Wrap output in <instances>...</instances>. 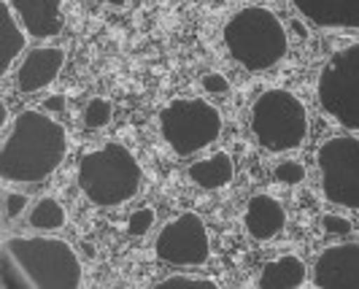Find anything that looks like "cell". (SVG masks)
I'll use <instances>...</instances> for the list:
<instances>
[{
	"label": "cell",
	"instance_id": "19",
	"mask_svg": "<svg viewBox=\"0 0 359 289\" xmlns=\"http://www.w3.org/2000/svg\"><path fill=\"white\" fill-rule=\"evenodd\" d=\"M114 119V106L106 98H92L84 109V127L87 130H103Z\"/></svg>",
	"mask_w": 359,
	"mask_h": 289
},
{
	"label": "cell",
	"instance_id": "4",
	"mask_svg": "<svg viewBox=\"0 0 359 289\" xmlns=\"http://www.w3.org/2000/svg\"><path fill=\"white\" fill-rule=\"evenodd\" d=\"M141 181H144V170L138 157L125 144H116V141H108L87 152L79 163V189L90 203L100 208L130 203L138 195Z\"/></svg>",
	"mask_w": 359,
	"mask_h": 289
},
{
	"label": "cell",
	"instance_id": "26",
	"mask_svg": "<svg viewBox=\"0 0 359 289\" xmlns=\"http://www.w3.org/2000/svg\"><path fill=\"white\" fill-rule=\"evenodd\" d=\"M43 109L46 111H62L65 109V98H62V95H54V98H49V100L43 103Z\"/></svg>",
	"mask_w": 359,
	"mask_h": 289
},
{
	"label": "cell",
	"instance_id": "17",
	"mask_svg": "<svg viewBox=\"0 0 359 289\" xmlns=\"http://www.w3.org/2000/svg\"><path fill=\"white\" fill-rule=\"evenodd\" d=\"M0 46H3V55H0V73H8L14 57L25 49V33L19 30V25L14 22V8L8 0L0 3Z\"/></svg>",
	"mask_w": 359,
	"mask_h": 289
},
{
	"label": "cell",
	"instance_id": "15",
	"mask_svg": "<svg viewBox=\"0 0 359 289\" xmlns=\"http://www.w3.org/2000/svg\"><path fill=\"white\" fill-rule=\"evenodd\" d=\"M308 278V268L300 257L284 254L278 260H270L257 276L259 289H300Z\"/></svg>",
	"mask_w": 359,
	"mask_h": 289
},
{
	"label": "cell",
	"instance_id": "25",
	"mask_svg": "<svg viewBox=\"0 0 359 289\" xmlns=\"http://www.w3.org/2000/svg\"><path fill=\"white\" fill-rule=\"evenodd\" d=\"M25 208H27V195H22V192H11V195H6V217L8 219H17L25 214Z\"/></svg>",
	"mask_w": 359,
	"mask_h": 289
},
{
	"label": "cell",
	"instance_id": "21",
	"mask_svg": "<svg viewBox=\"0 0 359 289\" xmlns=\"http://www.w3.org/2000/svg\"><path fill=\"white\" fill-rule=\"evenodd\" d=\"M151 227H154V208L151 206H141L127 217V233L133 238H144Z\"/></svg>",
	"mask_w": 359,
	"mask_h": 289
},
{
	"label": "cell",
	"instance_id": "20",
	"mask_svg": "<svg viewBox=\"0 0 359 289\" xmlns=\"http://www.w3.org/2000/svg\"><path fill=\"white\" fill-rule=\"evenodd\" d=\"M214 278H205V276H187V273H176V276H168L165 281L154 284V289H216Z\"/></svg>",
	"mask_w": 359,
	"mask_h": 289
},
{
	"label": "cell",
	"instance_id": "18",
	"mask_svg": "<svg viewBox=\"0 0 359 289\" xmlns=\"http://www.w3.org/2000/svg\"><path fill=\"white\" fill-rule=\"evenodd\" d=\"M30 227L33 230H43V233H52V230H62L68 214H65V206L57 198H41L36 200V206L30 208Z\"/></svg>",
	"mask_w": 359,
	"mask_h": 289
},
{
	"label": "cell",
	"instance_id": "10",
	"mask_svg": "<svg viewBox=\"0 0 359 289\" xmlns=\"http://www.w3.org/2000/svg\"><path fill=\"white\" fill-rule=\"evenodd\" d=\"M313 284L319 289H359V243L348 241L319 252Z\"/></svg>",
	"mask_w": 359,
	"mask_h": 289
},
{
	"label": "cell",
	"instance_id": "22",
	"mask_svg": "<svg viewBox=\"0 0 359 289\" xmlns=\"http://www.w3.org/2000/svg\"><path fill=\"white\" fill-rule=\"evenodd\" d=\"M273 176H276L278 184H287V187L303 184V181H306V165L297 163V160H284V163L276 165Z\"/></svg>",
	"mask_w": 359,
	"mask_h": 289
},
{
	"label": "cell",
	"instance_id": "13",
	"mask_svg": "<svg viewBox=\"0 0 359 289\" xmlns=\"http://www.w3.org/2000/svg\"><path fill=\"white\" fill-rule=\"evenodd\" d=\"M303 17L322 30H357L359 0H292Z\"/></svg>",
	"mask_w": 359,
	"mask_h": 289
},
{
	"label": "cell",
	"instance_id": "3",
	"mask_svg": "<svg viewBox=\"0 0 359 289\" xmlns=\"http://www.w3.org/2000/svg\"><path fill=\"white\" fill-rule=\"evenodd\" d=\"M224 46L241 68L252 73H265L276 68L289 52V36L284 22L265 6H243L227 19Z\"/></svg>",
	"mask_w": 359,
	"mask_h": 289
},
{
	"label": "cell",
	"instance_id": "11",
	"mask_svg": "<svg viewBox=\"0 0 359 289\" xmlns=\"http://www.w3.org/2000/svg\"><path fill=\"white\" fill-rule=\"evenodd\" d=\"M65 65V49L62 46H38L22 60L17 71V87L25 95L46 90L54 84V79L60 76Z\"/></svg>",
	"mask_w": 359,
	"mask_h": 289
},
{
	"label": "cell",
	"instance_id": "5",
	"mask_svg": "<svg viewBox=\"0 0 359 289\" xmlns=\"http://www.w3.org/2000/svg\"><path fill=\"white\" fill-rule=\"evenodd\" d=\"M252 133L268 152L300 149L308 135L306 103L289 90H265L252 103Z\"/></svg>",
	"mask_w": 359,
	"mask_h": 289
},
{
	"label": "cell",
	"instance_id": "7",
	"mask_svg": "<svg viewBox=\"0 0 359 289\" xmlns=\"http://www.w3.org/2000/svg\"><path fill=\"white\" fill-rule=\"evenodd\" d=\"M160 133L173 154H198L219 141L222 111L203 98H176L160 111Z\"/></svg>",
	"mask_w": 359,
	"mask_h": 289
},
{
	"label": "cell",
	"instance_id": "16",
	"mask_svg": "<svg viewBox=\"0 0 359 289\" xmlns=\"http://www.w3.org/2000/svg\"><path fill=\"white\" fill-rule=\"evenodd\" d=\"M187 173L200 189H224L235 176V160L230 152H214L211 157L189 165Z\"/></svg>",
	"mask_w": 359,
	"mask_h": 289
},
{
	"label": "cell",
	"instance_id": "1",
	"mask_svg": "<svg viewBox=\"0 0 359 289\" xmlns=\"http://www.w3.org/2000/svg\"><path fill=\"white\" fill-rule=\"evenodd\" d=\"M68 154V133L46 111L25 109L3 138L0 173L6 181L38 184L49 179Z\"/></svg>",
	"mask_w": 359,
	"mask_h": 289
},
{
	"label": "cell",
	"instance_id": "2",
	"mask_svg": "<svg viewBox=\"0 0 359 289\" xmlns=\"http://www.w3.org/2000/svg\"><path fill=\"white\" fill-rule=\"evenodd\" d=\"M3 289H79L81 260L62 238H6L0 246Z\"/></svg>",
	"mask_w": 359,
	"mask_h": 289
},
{
	"label": "cell",
	"instance_id": "27",
	"mask_svg": "<svg viewBox=\"0 0 359 289\" xmlns=\"http://www.w3.org/2000/svg\"><path fill=\"white\" fill-rule=\"evenodd\" d=\"M100 3H108V6H125L130 0H100Z\"/></svg>",
	"mask_w": 359,
	"mask_h": 289
},
{
	"label": "cell",
	"instance_id": "24",
	"mask_svg": "<svg viewBox=\"0 0 359 289\" xmlns=\"http://www.w3.org/2000/svg\"><path fill=\"white\" fill-rule=\"evenodd\" d=\"M322 227L327 235H338V238H346V235H351V222L346 217H338V214H324L322 217Z\"/></svg>",
	"mask_w": 359,
	"mask_h": 289
},
{
	"label": "cell",
	"instance_id": "8",
	"mask_svg": "<svg viewBox=\"0 0 359 289\" xmlns=\"http://www.w3.org/2000/svg\"><path fill=\"white\" fill-rule=\"evenodd\" d=\"M316 163L322 173V192L327 203L348 211H359V135H332L327 138Z\"/></svg>",
	"mask_w": 359,
	"mask_h": 289
},
{
	"label": "cell",
	"instance_id": "14",
	"mask_svg": "<svg viewBox=\"0 0 359 289\" xmlns=\"http://www.w3.org/2000/svg\"><path fill=\"white\" fill-rule=\"evenodd\" d=\"M243 227L254 241H273L287 227V211L273 195H252L243 208Z\"/></svg>",
	"mask_w": 359,
	"mask_h": 289
},
{
	"label": "cell",
	"instance_id": "12",
	"mask_svg": "<svg viewBox=\"0 0 359 289\" xmlns=\"http://www.w3.org/2000/svg\"><path fill=\"white\" fill-rule=\"evenodd\" d=\"M27 36L46 41L57 38L65 27L62 0H8Z\"/></svg>",
	"mask_w": 359,
	"mask_h": 289
},
{
	"label": "cell",
	"instance_id": "6",
	"mask_svg": "<svg viewBox=\"0 0 359 289\" xmlns=\"http://www.w3.org/2000/svg\"><path fill=\"white\" fill-rule=\"evenodd\" d=\"M316 95L332 122L359 135V41L346 43L324 60Z\"/></svg>",
	"mask_w": 359,
	"mask_h": 289
},
{
	"label": "cell",
	"instance_id": "9",
	"mask_svg": "<svg viewBox=\"0 0 359 289\" xmlns=\"http://www.w3.org/2000/svg\"><path fill=\"white\" fill-rule=\"evenodd\" d=\"M154 254L173 268L205 265L211 254V241L203 217L195 211H184L176 219H170L154 241Z\"/></svg>",
	"mask_w": 359,
	"mask_h": 289
},
{
	"label": "cell",
	"instance_id": "23",
	"mask_svg": "<svg viewBox=\"0 0 359 289\" xmlns=\"http://www.w3.org/2000/svg\"><path fill=\"white\" fill-rule=\"evenodd\" d=\"M200 87L208 92V95H227V92H230V81H227V76H224V73L208 71V73H203Z\"/></svg>",
	"mask_w": 359,
	"mask_h": 289
}]
</instances>
